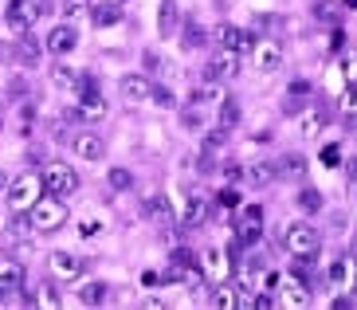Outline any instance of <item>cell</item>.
<instances>
[{
	"mask_svg": "<svg viewBox=\"0 0 357 310\" xmlns=\"http://www.w3.org/2000/svg\"><path fill=\"white\" fill-rule=\"evenodd\" d=\"M40 197H43V177L40 173H20L16 181H8V193H4L12 212H28Z\"/></svg>",
	"mask_w": 357,
	"mask_h": 310,
	"instance_id": "obj_1",
	"label": "cell"
},
{
	"mask_svg": "<svg viewBox=\"0 0 357 310\" xmlns=\"http://www.w3.org/2000/svg\"><path fill=\"white\" fill-rule=\"evenodd\" d=\"M28 224L36 228V232H59V228L67 224V205L59 197H40L32 208H28Z\"/></svg>",
	"mask_w": 357,
	"mask_h": 310,
	"instance_id": "obj_2",
	"label": "cell"
},
{
	"mask_svg": "<svg viewBox=\"0 0 357 310\" xmlns=\"http://www.w3.org/2000/svg\"><path fill=\"white\" fill-rule=\"evenodd\" d=\"M283 248L291 251V256H318V248H322V236H318L314 224L294 220V224L283 228Z\"/></svg>",
	"mask_w": 357,
	"mask_h": 310,
	"instance_id": "obj_3",
	"label": "cell"
},
{
	"mask_svg": "<svg viewBox=\"0 0 357 310\" xmlns=\"http://www.w3.org/2000/svg\"><path fill=\"white\" fill-rule=\"evenodd\" d=\"M40 177H43V189H47L52 197H59V200H67L71 193H79V173H75L67 161L47 165V173H40Z\"/></svg>",
	"mask_w": 357,
	"mask_h": 310,
	"instance_id": "obj_4",
	"label": "cell"
},
{
	"mask_svg": "<svg viewBox=\"0 0 357 310\" xmlns=\"http://www.w3.org/2000/svg\"><path fill=\"white\" fill-rule=\"evenodd\" d=\"M236 75H240V55L220 47L208 59V67H204V83H224V79H236Z\"/></svg>",
	"mask_w": 357,
	"mask_h": 310,
	"instance_id": "obj_5",
	"label": "cell"
},
{
	"mask_svg": "<svg viewBox=\"0 0 357 310\" xmlns=\"http://www.w3.org/2000/svg\"><path fill=\"white\" fill-rule=\"evenodd\" d=\"M52 275L55 279H63V283H79L83 279V271H86V259L83 256H71V251H52Z\"/></svg>",
	"mask_w": 357,
	"mask_h": 310,
	"instance_id": "obj_6",
	"label": "cell"
},
{
	"mask_svg": "<svg viewBox=\"0 0 357 310\" xmlns=\"http://www.w3.org/2000/svg\"><path fill=\"white\" fill-rule=\"evenodd\" d=\"M216 40H220V47H224V52H236V55H248V52L255 47L252 31L236 28V24H220V28H216Z\"/></svg>",
	"mask_w": 357,
	"mask_h": 310,
	"instance_id": "obj_7",
	"label": "cell"
},
{
	"mask_svg": "<svg viewBox=\"0 0 357 310\" xmlns=\"http://www.w3.org/2000/svg\"><path fill=\"white\" fill-rule=\"evenodd\" d=\"M142 216L153 220V224H177V212H173V200L165 193H149L142 200Z\"/></svg>",
	"mask_w": 357,
	"mask_h": 310,
	"instance_id": "obj_8",
	"label": "cell"
},
{
	"mask_svg": "<svg viewBox=\"0 0 357 310\" xmlns=\"http://www.w3.org/2000/svg\"><path fill=\"white\" fill-rule=\"evenodd\" d=\"M20 287H24V267L16 259H0V302L16 299Z\"/></svg>",
	"mask_w": 357,
	"mask_h": 310,
	"instance_id": "obj_9",
	"label": "cell"
},
{
	"mask_svg": "<svg viewBox=\"0 0 357 310\" xmlns=\"http://www.w3.org/2000/svg\"><path fill=\"white\" fill-rule=\"evenodd\" d=\"M43 47H47L52 55H67V52H75V47H79V31H75L67 20H63V24H55V28L47 31Z\"/></svg>",
	"mask_w": 357,
	"mask_h": 310,
	"instance_id": "obj_10",
	"label": "cell"
},
{
	"mask_svg": "<svg viewBox=\"0 0 357 310\" xmlns=\"http://www.w3.org/2000/svg\"><path fill=\"white\" fill-rule=\"evenodd\" d=\"M71 149H75V157H79V161H91V165L106 161V142H102L98 134H91V130L75 138V142H71Z\"/></svg>",
	"mask_w": 357,
	"mask_h": 310,
	"instance_id": "obj_11",
	"label": "cell"
},
{
	"mask_svg": "<svg viewBox=\"0 0 357 310\" xmlns=\"http://www.w3.org/2000/svg\"><path fill=\"white\" fill-rule=\"evenodd\" d=\"M252 55H255V67H259L263 75L283 71V43H275V40L255 43V47H252Z\"/></svg>",
	"mask_w": 357,
	"mask_h": 310,
	"instance_id": "obj_12",
	"label": "cell"
},
{
	"mask_svg": "<svg viewBox=\"0 0 357 310\" xmlns=\"http://www.w3.org/2000/svg\"><path fill=\"white\" fill-rule=\"evenodd\" d=\"M4 20H8V28L20 36V31H28L32 28V20H36V4L32 0H8V8H4Z\"/></svg>",
	"mask_w": 357,
	"mask_h": 310,
	"instance_id": "obj_13",
	"label": "cell"
},
{
	"mask_svg": "<svg viewBox=\"0 0 357 310\" xmlns=\"http://www.w3.org/2000/svg\"><path fill=\"white\" fill-rule=\"evenodd\" d=\"M197 263H200V271L216 283H224V275H228V251H220V248H204Z\"/></svg>",
	"mask_w": 357,
	"mask_h": 310,
	"instance_id": "obj_14",
	"label": "cell"
},
{
	"mask_svg": "<svg viewBox=\"0 0 357 310\" xmlns=\"http://www.w3.org/2000/svg\"><path fill=\"white\" fill-rule=\"evenodd\" d=\"M118 91H122V98H126V103H149V94H153V83H149L146 75H126Z\"/></svg>",
	"mask_w": 357,
	"mask_h": 310,
	"instance_id": "obj_15",
	"label": "cell"
},
{
	"mask_svg": "<svg viewBox=\"0 0 357 310\" xmlns=\"http://www.w3.org/2000/svg\"><path fill=\"white\" fill-rule=\"evenodd\" d=\"M279 295H283V307L287 310H306V307H310V290H306L303 279L283 283V287H279Z\"/></svg>",
	"mask_w": 357,
	"mask_h": 310,
	"instance_id": "obj_16",
	"label": "cell"
},
{
	"mask_svg": "<svg viewBox=\"0 0 357 310\" xmlns=\"http://www.w3.org/2000/svg\"><path fill=\"white\" fill-rule=\"evenodd\" d=\"M200 216H204V193H185V205H181V212H177V224L192 228Z\"/></svg>",
	"mask_w": 357,
	"mask_h": 310,
	"instance_id": "obj_17",
	"label": "cell"
},
{
	"mask_svg": "<svg viewBox=\"0 0 357 310\" xmlns=\"http://www.w3.org/2000/svg\"><path fill=\"white\" fill-rule=\"evenodd\" d=\"M326 283H330V287H349V283H354V259H334V263H330V267H326Z\"/></svg>",
	"mask_w": 357,
	"mask_h": 310,
	"instance_id": "obj_18",
	"label": "cell"
},
{
	"mask_svg": "<svg viewBox=\"0 0 357 310\" xmlns=\"http://www.w3.org/2000/svg\"><path fill=\"white\" fill-rule=\"evenodd\" d=\"M298 130H303V138H318L326 130V110L322 106H310V110H303V118H298Z\"/></svg>",
	"mask_w": 357,
	"mask_h": 310,
	"instance_id": "obj_19",
	"label": "cell"
},
{
	"mask_svg": "<svg viewBox=\"0 0 357 310\" xmlns=\"http://www.w3.org/2000/svg\"><path fill=\"white\" fill-rule=\"evenodd\" d=\"M275 177H291V181L306 177V157L303 154H283L279 157V165H275Z\"/></svg>",
	"mask_w": 357,
	"mask_h": 310,
	"instance_id": "obj_20",
	"label": "cell"
},
{
	"mask_svg": "<svg viewBox=\"0 0 357 310\" xmlns=\"http://www.w3.org/2000/svg\"><path fill=\"white\" fill-rule=\"evenodd\" d=\"M106 299H110V287L98 283V279L79 287V302H83V307H106Z\"/></svg>",
	"mask_w": 357,
	"mask_h": 310,
	"instance_id": "obj_21",
	"label": "cell"
},
{
	"mask_svg": "<svg viewBox=\"0 0 357 310\" xmlns=\"http://www.w3.org/2000/svg\"><path fill=\"white\" fill-rule=\"evenodd\" d=\"M181 20V12H177V0H161V8H158V31L161 36H173V28H177Z\"/></svg>",
	"mask_w": 357,
	"mask_h": 310,
	"instance_id": "obj_22",
	"label": "cell"
},
{
	"mask_svg": "<svg viewBox=\"0 0 357 310\" xmlns=\"http://www.w3.org/2000/svg\"><path fill=\"white\" fill-rule=\"evenodd\" d=\"M236 302H240V287L236 283H220L212 290V307L216 310H236Z\"/></svg>",
	"mask_w": 357,
	"mask_h": 310,
	"instance_id": "obj_23",
	"label": "cell"
},
{
	"mask_svg": "<svg viewBox=\"0 0 357 310\" xmlns=\"http://www.w3.org/2000/svg\"><path fill=\"white\" fill-rule=\"evenodd\" d=\"M36 310H63V299H59V290L52 283H40L36 287Z\"/></svg>",
	"mask_w": 357,
	"mask_h": 310,
	"instance_id": "obj_24",
	"label": "cell"
},
{
	"mask_svg": "<svg viewBox=\"0 0 357 310\" xmlns=\"http://www.w3.org/2000/svg\"><path fill=\"white\" fill-rule=\"evenodd\" d=\"M52 83L59 87V91H75V87H79V71L67 67V63H55L52 67Z\"/></svg>",
	"mask_w": 357,
	"mask_h": 310,
	"instance_id": "obj_25",
	"label": "cell"
},
{
	"mask_svg": "<svg viewBox=\"0 0 357 310\" xmlns=\"http://www.w3.org/2000/svg\"><path fill=\"white\" fill-rule=\"evenodd\" d=\"M240 103L236 98H220V130H231V126H240Z\"/></svg>",
	"mask_w": 357,
	"mask_h": 310,
	"instance_id": "obj_26",
	"label": "cell"
},
{
	"mask_svg": "<svg viewBox=\"0 0 357 310\" xmlns=\"http://www.w3.org/2000/svg\"><path fill=\"white\" fill-rule=\"evenodd\" d=\"M122 20V8H118V4H98L95 8V24L98 28H110V24H118Z\"/></svg>",
	"mask_w": 357,
	"mask_h": 310,
	"instance_id": "obj_27",
	"label": "cell"
},
{
	"mask_svg": "<svg viewBox=\"0 0 357 310\" xmlns=\"http://www.w3.org/2000/svg\"><path fill=\"white\" fill-rule=\"evenodd\" d=\"M106 181H110V189H114V193L134 189V173H130V169H110V177H106Z\"/></svg>",
	"mask_w": 357,
	"mask_h": 310,
	"instance_id": "obj_28",
	"label": "cell"
},
{
	"mask_svg": "<svg viewBox=\"0 0 357 310\" xmlns=\"http://www.w3.org/2000/svg\"><path fill=\"white\" fill-rule=\"evenodd\" d=\"M294 200H298V208H303V212H318V208H322V193H318V189H303Z\"/></svg>",
	"mask_w": 357,
	"mask_h": 310,
	"instance_id": "obj_29",
	"label": "cell"
},
{
	"mask_svg": "<svg viewBox=\"0 0 357 310\" xmlns=\"http://www.w3.org/2000/svg\"><path fill=\"white\" fill-rule=\"evenodd\" d=\"M220 98H224V94H220V87H216V83H204V87H200V91H197V94H192V103H197V106H208V103H220Z\"/></svg>",
	"mask_w": 357,
	"mask_h": 310,
	"instance_id": "obj_30",
	"label": "cell"
},
{
	"mask_svg": "<svg viewBox=\"0 0 357 310\" xmlns=\"http://www.w3.org/2000/svg\"><path fill=\"white\" fill-rule=\"evenodd\" d=\"M318 161H322L326 169H342V145H322V154H318Z\"/></svg>",
	"mask_w": 357,
	"mask_h": 310,
	"instance_id": "obj_31",
	"label": "cell"
},
{
	"mask_svg": "<svg viewBox=\"0 0 357 310\" xmlns=\"http://www.w3.org/2000/svg\"><path fill=\"white\" fill-rule=\"evenodd\" d=\"M40 52H43V47H40V40H32L28 31H20V55H24V59H28V63H36V59H40Z\"/></svg>",
	"mask_w": 357,
	"mask_h": 310,
	"instance_id": "obj_32",
	"label": "cell"
},
{
	"mask_svg": "<svg viewBox=\"0 0 357 310\" xmlns=\"http://www.w3.org/2000/svg\"><path fill=\"white\" fill-rule=\"evenodd\" d=\"M252 181H255V185L275 181V165H271V161H255V165H252Z\"/></svg>",
	"mask_w": 357,
	"mask_h": 310,
	"instance_id": "obj_33",
	"label": "cell"
},
{
	"mask_svg": "<svg viewBox=\"0 0 357 310\" xmlns=\"http://www.w3.org/2000/svg\"><path fill=\"white\" fill-rule=\"evenodd\" d=\"M204 43V31H200V24H189L185 28V47H200Z\"/></svg>",
	"mask_w": 357,
	"mask_h": 310,
	"instance_id": "obj_34",
	"label": "cell"
},
{
	"mask_svg": "<svg viewBox=\"0 0 357 310\" xmlns=\"http://www.w3.org/2000/svg\"><path fill=\"white\" fill-rule=\"evenodd\" d=\"M342 110H346V114H357V87H349V91L342 94Z\"/></svg>",
	"mask_w": 357,
	"mask_h": 310,
	"instance_id": "obj_35",
	"label": "cell"
},
{
	"mask_svg": "<svg viewBox=\"0 0 357 310\" xmlns=\"http://www.w3.org/2000/svg\"><path fill=\"white\" fill-rule=\"evenodd\" d=\"M236 310H255V290L240 287V302H236Z\"/></svg>",
	"mask_w": 357,
	"mask_h": 310,
	"instance_id": "obj_36",
	"label": "cell"
},
{
	"mask_svg": "<svg viewBox=\"0 0 357 310\" xmlns=\"http://www.w3.org/2000/svg\"><path fill=\"white\" fill-rule=\"evenodd\" d=\"M83 4H86V0H63V16H67V20H71V16H79V12H83Z\"/></svg>",
	"mask_w": 357,
	"mask_h": 310,
	"instance_id": "obj_37",
	"label": "cell"
},
{
	"mask_svg": "<svg viewBox=\"0 0 357 310\" xmlns=\"http://www.w3.org/2000/svg\"><path fill=\"white\" fill-rule=\"evenodd\" d=\"M137 310H169V307H165V299H142Z\"/></svg>",
	"mask_w": 357,
	"mask_h": 310,
	"instance_id": "obj_38",
	"label": "cell"
},
{
	"mask_svg": "<svg viewBox=\"0 0 357 310\" xmlns=\"http://www.w3.org/2000/svg\"><path fill=\"white\" fill-rule=\"evenodd\" d=\"M149 98H153L158 106H173V94H169V91H158V87H153V94H149Z\"/></svg>",
	"mask_w": 357,
	"mask_h": 310,
	"instance_id": "obj_39",
	"label": "cell"
},
{
	"mask_svg": "<svg viewBox=\"0 0 357 310\" xmlns=\"http://www.w3.org/2000/svg\"><path fill=\"white\" fill-rule=\"evenodd\" d=\"M291 94H294V98H306V94H310V83H303V79H294V83H291Z\"/></svg>",
	"mask_w": 357,
	"mask_h": 310,
	"instance_id": "obj_40",
	"label": "cell"
},
{
	"mask_svg": "<svg viewBox=\"0 0 357 310\" xmlns=\"http://www.w3.org/2000/svg\"><path fill=\"white\" fill-rule=\"evenodd\" d=\"M220 205H240V193L236 189H220Z\"/></svg>",
	"mask_w": 357,
	"mask_h": 310,
	"instance_id": "obj_41",
	"label": "cell"
},
{
	"mask_svg": "<svg viewBox=\"0 0 357 310\" xmlns=\"http://www.w3.org/2000/svg\"><path fill=\"white\" fill-rule=\"evenodd\" d=\"M102 232V220H86L83 224V236H98Z\"/></svg>",
	"mask_w": 357,
	"mask_h": 310,
	"instance_id": "obj_42",
	"label": "cell"
},
{
	"mask_svg": "<svg viewBox=\"0 0 357 310\" xmlns=\"http://www.w3.org/2000/svg\"><path fill=\"white\" fill-rule=\"evenodd\" d=\"M185 126H189V130H200V114L197 110H185Z\"/></svg>",
	"mask_w": 357,
	"mask_h": 310,
	"instance_id": "obj_43",
	"label": "cell"
},
{
	"mask_svg": "<svg viewBox=\"0 0 357 310\" xmlns=\"http://www.w3.org/2000/svg\"><path fill=\"white\" fill-rule=\"evenodd\" d=\"M330 310H354V299H346V295H342V299L330 302Z\"/></svg>",
	"mask_w": 357,
	"mask_h": 310,
	"instance_id": "obj_44",
	"label": "cell"
},
{
	"mask_svg": "<svg viewBox=\"0 0 357 310\" xmlns=\"http://www.w3.org/2000/svg\"><path fill=\"white\" fill-rule=\"evenodd\" d=\"M12 236H28V220H12Z\"/></svg>",
	"mask_w": 357,
	"mask_h": 310,
	"instance_id": "obj_45",
	"label": "cell"
},
{
	"mask_svg": "<svg viewBox=\"0 0 357 310\" xmlns=\"http://www.w3.org/2000/svg\"><path fill=\"white\" fill-rule=\"evenodd\" d=\"M346 79H349V83H357V59H346Z\"/></svg>",
	"mask_w": 357,
	"mask_h": 310,
	"instance_id": "obj_46",
	"label": "cell"
},
{
	"mask_svg": "<svg viewBox=\"0 0 357 310\" xmlns=\"http://www.w3.org/2000/svg\"><path fill=\"white\" fill-rule=\"evenodd\" d=\"M349 181H357V157H349Z\"/></svg>",
	"mask_w": 357,
	"mask_h": 310,
	"instance_id": "obj_47",
	"label": "cell"
},
{
	"mask_svg": "<svg viewBox=\"0 0 357 310\" xmlns=\"http://www.w3.org/2000/svg\"><path fill=\"white\" fill-rule=\"evenodd\" d=\"M349 290L357 295V263H354V283H349Z\"/></svg>",
	"mask_w": 357,
	"mask_h": 310,
	"instance_id": "obj_48",
	"label": "cell"
},
{
	"mask_svg": "<svg viewBox=\"0 0 357 310\" xmlns=\"http://www.w3.org/2000/svg\"><path fill=\"white\" fill-rule=\"evenodd\" d=\"M4 185H8V177H4V173H0V189H4Z\"/></svg>",
	"mask_w": 357,
	"mask_h": 310,
	"instance_id": "obj_49",
	"label": "cell"
},
{
	"mask_svg": "<svg viewBox=\"0 0 357 310\" xmlns=\"http://www.w3.org/2000/svg\"><path fill=\"white\" fill-rule=\"evenodd\" d=\"M346 8H357V0H346Z\"/></svg>",
	"mask_w": 357,
	"mask_h": 310,
	"instance_id": "obj_50",
	"label": "cell"
}]
</instances>
